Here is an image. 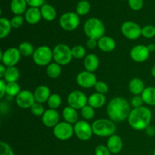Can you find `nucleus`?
I'll use <instances>...</instances> for the list:
<instances>
[{"label":"nucleus","instance_id":"f257e3e1","mask_svg":"<svg viewBox=\"0 0 155 155\" xmlns=\"http://www.w3.org/2000/svg\"><path fill=\"white\" fill-rule=\"evenodd\" d=\"M131 110L130 104L122 97L112 98L107 104V113L109 119L114 123L124 122L128 119Z\"/></svg>","mask_w":155,"mask_h":155},{"label":"nucleus","instance_id":"f03ea898","mask_svg":"<svg viewBox=\"0 0 155 155\" xmlns=\"http://www.w3.org/2000/svg\"><path fill=\"white\" fill-rule=\"evenodd\" d=\"M151 119V110L148 107L142 106L131 110L127 120L133 129L136 130H145L150 126Z\"/></svg>","mask_w":155,"mask_h":155},{"label":"nucleus","instance_id":"7ed1b4c3","mask_svg":"<svg viewBox=\"0 0 155 155\" xmlns=\"http://www.w3.org/2000/svg\"><path fill=\"white\" fill-rule=\"evenodd\" d=\"M83 30L89 39L98 40L104 36L105 27L101 20L96 18H91L85 22Z\"/></svg>","mask_w":155,"mask_h":155},{"label":"nucleus","instance_id":"20e7f679","mask_svg":"<svg viewBox=\"0 0 155 155\" xmlns=\"http://www.w3.org/2000/svg\"><path fill=\"white\" fill-rule=\"evenodd\" d=\"M93 134L100 137H110L116 132V126L114 121L108 119H98L92 124Z\"/></svg>","mask_w":155,"mask_h":155},{"label":"nucleus","instance_id":"39448f33","mask_svg":"<svg viewBox=\"0 0 155 155\" xmlns=\"http://www.w3.org/2000/svg\"><path fill=\"white\" fill-rule=\"evenodd\" d=\"M53 59L55 63L61 66L67 65L72 60V53L71 48L66 44L61 43L56 45L52 50Z\"/></svg>","mask_w":155,"mask_h":155},{"label":"nucleus","instance_id":"423d86ee","mask_svg":"<svg viewBox=\"0 0 155 155\" xmlns=\"http://www.w3.org/2000/svg\"><path fill=\"white\" fill-rule=\"evenodd\" d=\"M33 60L38 66H48L53 58L52 50L47 45H41L35 49Z\"/></svg>","mask_w":155,"mask_h":155},{"label":"nucleus","instance_id":"0eeeda50","mask_svg":"<svg viewBox=\"0 0 155 155\" xmlns=\"http://www.w3.org/2000/svg\"><path fill=\"white\" fill-rule=\"evenodd\" d=\"M79 15L75 12H66L61 16L59 24L66 31H74L80 25Z\"/></svg>","mask_w":155,"mask_h":155},{"label":"nucleus","instance_id":"6e6552de","mask_svg":"<svg viewBox=\"0 0 155 155\" xmlns=\"http://www.w3.org/2000/svg\"><path fill=\"white\" fill-rule=\"evenodd\" d=\"M21 54L18 48H9L6 49L4 52L0 51V59L6 68L15 67V65L20 61Z\"/></svg>","mask_w":155,"mask_h":155},{"label":"nucleus","instance_id":"1a4fd4ad","mask_svg":"<svg viewBox=\"0 0 155 155\" xmlns=\"http://www.w3.org/2000/svg\"><path fill=\"white\" fill-rule=\"evenodd\" d=\"M53 133L56 139L61 141H66L71 139L74 134V129L72 124L67 122H61L53 128Z\"/></svg>","mask_w":155,"mask_h":155},{"label":"nucleus","instance_id":"9d476101","mask_svg":"<svg viewBox=\"0 0 155 155\" xmlns=\"http://www.w3.org/2000/svg\"><path fill=\"white\" fill-rule=\"evenodd\" d=\"M142 27L133 21H126L121 25L123 35L130 40H136L142 35Z\"/></svg>","mask_w":155,"mask_h":155},{"label":"nucleus","instance_id":"9b49d317","mask_svg":"<svg viewBox=\"0 0 155 155\" xmlns=\"http://www.w3.org/2000/svg\"><path fill=\"white\" fill-rule=\"evenodd\" d=\"M68 102L70 107L75 108L76 110H81L83 107L87 105L88 98L84 92L79 90H74L68 95Z\"/></svg>","mask_w":155,"mask_h":155},{"label":"nucleus","instance_id":"f8f14e48","mask_svg":"<svg viewBox=\"0 0 155 155\" xmlns=\"http://www.w3.org/2000/svg\"><path fill=\"white\" fill-rule=\"evenodd\" d=\"M74 134L81 141H88L92 138V126L86 120H79L74 124Z\"/></svg>","mask_w":155,"mask_h":155},{"label":"nucleus","instance_id":"ddd939ff","mask_svg":"<svg viewBox=\"0 0 155 155\" xmlns=\"http://www.w3.org/2000/svg\"><path fill=\"white\" fill-rule=\"evenodd\" d=\"M77 83L80 87L84 89L95 87L97 81V77L93 73L89 71H82L77 76Z\"/></svg>","mask_w":155,"mask_h":155},{"label":"nucleus","instance_id":"4468645a","mask_svg":"<svg viewBox=\"0 0 155 155\" xmlns=\"http://www.w3.org/2000/svg\"><path fill=\"white\" fill-rule=\"evenodd\" d=\"M17 105L23 109L30 108L36 102L34 94L29 90H22L15 98Z\"/></svg>","mask_w":155,"mask_h":155},{"label":"nucleus","instance_id":"2eb2a0df","mask_svg":"<svg viewBox=\"0 0 155 155\" xmlns=\"http://www.w3.org/2000/svg\"><path fill=\"white\" fill-rule=\"evenodd\" d=\"M130 54L133 61L142 63L148 60L150 55V51L146 45H137L130 50Z\"/></svg>","mask_w":155,"mask_h":155},{"label":"nucleus","instance_id":"dca6fc26","mask_svg":"<svg viewBox=\"0 0 155 155\" xmlns=\"http://www.w3.org/2000/svg\"><path fill=\"white\" fill-rule=\"evenodd\" d=\"M59 120H60V115L58 112L54 109H47L42 116V124L45 127L49 128H54L58 124H59Z\"/></svg>","mask_w":155,"mask_h":155},{"label":"nucleus","instance_id":"f3484780","mask_svg":"<svg viewBox=\"0 0 155 155\" xmlns=\"http://www.w3.org/2000/svg\"><path fill=\"white\" fill-rule=\"evenodd\" d=\"M107 147L111 154H118L122 151L123 140L118 135L114 134L107 139Z\"/></svg>","mask_w":155,"mask_h":155},{"label":"nucleus","instance_id":"a211bd4d","mask_svg":"<svg viewBox=\"0 0 155 155\" xmlns=\"http://www.w3.org/2000/svg\"><path fill=\"white\" fill-rule=\"evenodd\" d=\"M24 18L25 21L28 24L34 25L37 23L39 22V21L42 18V14L41 11L39 8H33L30 7V8L27 9L24 15Z\"/></svg>","mask_w":155,"mask_h":155},{"label":"nucleus","instance_id":"6ab92c4d","mask_svg":"<svg viewBox=\"0 0 155 155\" xmlns=\"http://www.w3.org/2000/svg\"><path fill=\"white\" fill-rule=\"evenodd\" d=\"M98 47L101 51L110 52L116 48V42L112 37L104 36L98 40Z\"/></svg>","mask_w":155,"mask_h":155},{"label":"nucleus","instance_id":"aec40b11","mask_svg":"<svg viewBox=\"0 0 155 155\" xmlns=\"http://www.w3.org/2000/svg\"><path fill=\"white\" fill-rule=\"evenodd\" d=\"M33 94H34L36 102L41 103V104L47 102L48 98H49L50 95H51L49 88L46 86H38V87L35 89Z\"/></svg>","mask_w":155,"mask_h":155},{"label":"nucleus","instance_id":"412c9836","mask_svg":"<svg viewBox=\"0 0 155 155\" xmlns=\"http://www.w3.org/2000/svg\"><path fill=\"white\" fill-rule=\"evenodd\" d=\"M83 64L86 71L93 73L98 69L99 66V60L95 54H89L85 57Z\"/></svg>","mask_w":155,"mask_h":155},{"label":"nucleus","instance_id":"4be33fe9","mask_svg":"<svg viewBox=\"0 0 155 155\" xmlns=\"http://www.w3.org/2000/svg\"><path fill=\"white\" fill-rule=\"evenodd\" d=\"M62 116L65 122L69 123L71 124H75L79 121V115L77 110L70 106L64 108L62 111Z\"/></svg>","mask_w":155,"mask_h":155},{"label":"nucleus","instance_id":"5701e85b","mask_svg":"<svg viewBox=\"0 0 155 155\" xmlns=\"http://www.w3.org/2000/svg\"><path fill=\"white\" fill-rule=\"evenodd\" d=\"M106 102V97L104 95L98 92L92 94L88 98V104L93 108H100L103 107Z\"/></svg>","mask_w":155,"mask_h":155},{"label":"nucleus","instance_id":"b1692460","mask_svg":"<svg viewBox=\"0 0 155 155\" xmlns=\"http://www.w3.org/2000/svg\"><path fill=\"white\" fill-rule=\"evenodd\" d=\"M145 83L140 78H133L130 80L129 83V89L130 92L134 95H142L145 90Z\"/></svg>","mask_w":155,"mask_h":155},{"label":"nucleus","instance_id":"393cba45","mask_svg":"<svg viewBox=\"0 0 155 155\" xmlns=\"http://www.w3.org/2000/svg\"><path fill=\"white\" fill-rule=\"evenodd\" d=\"M42 18L47 21H54L57 16V12L55 8L51 5L44 4L40 8Z\"/></svg>","mask_w":155,"mask_h":155},{"label":"nucleus","instance_id":"a878e982","mask_svg":"<svg viewBox=\"0 0 155 155\" xmlns=\"http://www.w3.org/2000/svg\"><path fill=\"white\" fill-rule=\"evenodd\" d=\"M27 5L26 0H12L10 4L11 11L15 15H21L26 12Z\"/></svg>","mask_w":155,"mask_h":155},{"label":"nucleus","instance_id":"bb28decb","mask_svg":"<svg viewBox=\"0 0 155 155\" xmlns=\"http://www.w3.org/2000/svg\"><path fill=\"white\" fill-rule=\"evenodd\" d=\"M144 103L151 106H155V87L148 86L145 89L142 93Z\"/></svg>","mask_w":155,"mask_h":155},{"label":"nucleus","instance_id":"cd10ccee","mask_svg":"<svg viewBox=\"0 0 155 155\" xmlns=\"http://www.w3.org/2000/svg\"><path fill=\"white\" fill-rule=\"evenodd\" d=\"M19 70L16 67H9L6 68V72L4 76V80L6 83H15L19 79Z\"/></svg>","mask_w":155,"mask_h":155},{"label":"nucleus","instance_id":"c85d7f7f","mask_svg":"<svg viewBox=\"0 0 155 155\" xmlns=\"http://www.w3.org/2000/svg\"><path fill=\"white\" fill-rule=\"evenodd\" d=\"M11 21L5 18H0V39L7 37L12 30Z\"/></svg>","mask_w":155,"mask_h":155},{"label":"nucleus","instance_id":"c756f323","mask_svg":"<svg viewBox=\"0 0 155 155\" xmlns=\"http://www.w3.org/2000/svg\"><path fill=\"white\" fill-rule=\"evenodd\" d=\"M61 74V65L57 63H51L48 64L46 68V74L49 78L56 79Z\"/></svg>","mask_w":155,"mask_h":155},{"label":"nucleus","instance_id":"7c9ffc66","mask_svg":"<svg viewBox=\"0 0 155 155\" xmlns=\"http://www.w3.org/2000/svg\"><path fill=\"white\" fill-rule=\"evenodd\" d=\"M18 49L21 52V55L24 56V57L33 56L35 51L33 45L29 42H22L21 43H20Z\"/></svg>","mask_w":155,"mask_h":155},{"label":"nucleus","instance_id":"2f4dec72","mask_svg":"<svg viewBox=\"0 0 155 155\" xmlns=\"http://www.w3.org/2000/svg\"><path fill=\"white\" fill-rule=\"evenodd\" d=\"M91 9V5L86 0H81L79 2L77 5V8H76V13L79 15V16H83V15H87Z\"/></svg>","mask_w":155,"mask_h":155},{"label":"nucleus","instance_id":"473e14b6","mask_svg":"<svg viewBox=\"0 0 155 155\" xmlns=\"http://www.w3.org/2000/svg\"><path fill=\"white\" fill-rule=\"evenodd\" d=\"M21 86L17 82L8 83L6 86V94L10 97H16L21 92Z\"/></svg>","mask_w":155,"mask_h":155},{"label":"nucleus","instance_id":"72a5a7b5","mask_svg":"<svg viewBox=\"0 0 155 155\" xmlns=\"http://www.w3.org/2000/svg\"><path fill=\"white\" fill-rule=\"evenodd\" d=\"M47 104L49 108L56 110L61 104V98L58 94H51L47 101Z\"/></svg>","mask_w":155,"mask_h":155},{"label":"nucleus","instance_id":"f704fd0d","mask_svg":"<svg viewBox=\"0 0 155 155\" xmlns=\"http://www.w3.org/2000/svg\"><path fill=\"white\" fill-rule=\"evenodd\" d=\"M73 58L76 59H82L86 57V48L83 45H75L71 48Z\"/></svg>","mask_w":155,"mask_h":155},{"label":"nucleus","instance_id":"c9c22d12","mask_svg":"<svg viewBox=\"0 0 155 155\" xmlns=\"http://www.w3.org/2000/svg\"><path fill=\"white\" fill-rule=\"evenodd\" d=\"M95 108L91 107L90 105H86L84 107L81 109V114L83 119L86 120H89L93 119L95 117Z\"/></svg>","mask_w":155,"mask_h":155},{"label":"nucleus","instance_id":"e433bc0d","mask_svg":"<svg viewBox=\"0 0 155 155\" xmlns=\"http://www.w3.org/2000/svg\"><path fill=\"white\" fill-rule=\"evenodd\" d=\"M142 35L147 39H151L155 36V27L153 25H146L142 29Z\"/></svg>","mask_w":155,"mask_h":155},{"label":"nucleus","instance_id":"4c0bfd02","mask_svg":"<svg viewBox=\"0 0 155 155\" xmlns=\"http://www.w3.org/2000/svg\"><path fill=\"white\" fill-rule=\"evenodd\" d=\"M30 110H31L32 114H33L34 116L36 117H40L42 116L45 112V110H44V107L42 105V104L39 102H35L34 104H33L31 107H30Z\"/></svg>","mask_w":155,"mask_h":155},{"label":"nucleus","instance_id":"58836bf2","mask_svg":"<svg viewBox=\"0 0 155 155\" xmlns=\"http://www.w3.org/2000/svg\"><path fill=\"white\" fill-rule=\"evenodd\" d=\"M0 155H15L12 147L5 142H0Z\"/></svg>","mask_w":155,"mask_h":155},{"label":"nucleus","instance_id":"ea45409f","mask_svg":"<svg viewBox=\"0 0 155 155\" xmlns=\"http://www.w3.org/2000/svg\"><path fill=\"white\" fill-rule=\"evenodd\" d=\"M24 19L25 18L22 15H15V17H13L10 21L12 28L18 29L21 27L23 25V24H24Z\"/></svg>","mask_w":155,"mask_h":155},{"label":"nucleus","instance_id":"a19ab883","mask_svg":"<svg viewBox=\"0 0 155 155\" xmlns=\"http://www.w3.org/2000/svg\"><path fill=\"white\" fill-rule=\"evenodd\" d=\"M95 89L96 92L104 95L108 92V86L103 81H98L95 86Z\"/></svg>","mask_w":155,"mask_h":155},{"label":"nucleus","instance_id":"79ce46f5","mask_svg":"<svg viewBox=\"0 0 155 155\" xmlns=\"http://www.w3.org/2000/svg\"><path fill=\"white\" fill-rule=\"evenodd\" d=\"M129 5L133 11H139L144 5L143 0H128Z\"/></svg>","mask_w":155,"mask_h":155},{"label":"nucleus","instance_id":"37998d69","mask_svg":"<svg viewBox=\"0 0 155 155\" xmlns=\"http://www.w3.org/2000/svg\"><path fill=\"white\" fill-rule=\"evenodd\" d=\"M95 155H110V150L108 149L107 146L103 145H99L95 148Z\"/></svg>","mask_w":155,"mask_h":155},{"label":"nucleus","instance_id":"c03bdc74","mask_svg":"<svg viewBox=\"0 0 155 155\" xmlns=\"http://www.w3.org/2000/svg\"><path fill=\"white\" fill-rule=\"evenodd\" d=\"M144 101L142 98V95H135L131 98V105L133 106L134 108H137V107H142Z\"/></svg>","mask_w":155,"mask_h":155},{"label":"nucleus","instance_id":"a18cd8bd","mask_svg":"<svg viewBox=\"0 0 155 155\" xmlns=\"http://www.w3.org/2000/svg\"><path fill=\"white\" fill-rule=\"evenodd\" d=\"M26 2L28 5L33 8L42 7L45 4V0H26Z\"/></svg>","mask_w":155,"mask_h":155},{"label":"nucleus","instance_id":"49530a36","mask_svg":"<svg viewBox=\"0 0 155 155\" xmlns=\"http://www.w3.org/2000/svg\"><path fill=\"white\" fill-rule=\"evenodd\" d=\"M6 86H7L6 82L2 79L0 80V89H1L0 90V92H1V94H0V98H3L5 94H6Z\"/></svg>","mask_w":155,"mask_h":155},{"label":"nucleus","instance_id":"de8ad7c7","mask_svg":"<svg viewBox=\"0 0 155 155\" xmlns=\"http://www.w3.org/2000/svg\"><path fill=\"white\" fill-rule=\"evenodd\" d=\"M86 45L90 49H94L98 46V40L94 39H89L86 42Z\"/></svg>","mask_w":155,"mask_h":155},{"label":"nucleus","instance_id":"09e8293b","mask_svg":"<svg viewBox=\"0 0 155 155\" xmlns=\"http://www.w3.org/2000/svg\"><path fill=\"white\" fill-rule=\"evenodd\" d=\"M145 130H146L147 134H148V136H153L154 135H155V129L152 127V126H149Z\"/></svg>","mask_w":155,"mask_h":155},{"label":"nucleus","instance_id":"8fccbe9b","mask_svg":"<svg viewBox=\"0 0 155 155\" xmlns=\"http://www.w3.org/2000/svg\"><path fill=\"white\" fill-rule=\"evenodd\" d=\"M6 72V67L4 64H0V77L3 78Z\"/></svg>","mask_w":155,"mask_h":155},{"label":"nucleus","instance_id":"3c124183","mask_svg":"<svg viewBox=\"0 0 155 155\" xmlns=\"http://www.w3.org/2000/svg\"><path fill=\"white\" fill-rule=\"evenodd\" d=\"M147 47H148V50H149L150 52L155 51V45L154 44H153V43L149 44V45H148Z\"/></svg>","mask_w":155,"mask_h":155},{"label":"nucleus","instance_id":"603ef678","mask_svg":"<svg viewBox=\"0 0 155 155\" xmlns=\"http://www.w3.org/2000/svg\"><path fill=\"white\" fill-rule=\"evenodd\" d=\"M151 75L155 78V64L153 66L152 69H151Z\"/></svg>","mask_w":155,"mask_h":155},{"label":"nucleus","instance_id":"864d4df0","mask_svg":"<svg viewBox=\"0 0 155 155\" xmlns=\"http://www.w3.org/2000/svg\"><path fill=\"white\" fill-rule=\"evenodd\" d=\"M153 155H155V149H154V153H153Z\"/></svg>","mask_w":155,"mask_h":155},{"label":"nucleus","instance_id":"5fc2aeb1","mask_svg":"<svg viewBox=\"0 0 155 155\" xmlns=\"http://www.w3.org/2000/svg\"></svg>","mask_w":155,"mask_h":155}]
</instances>
